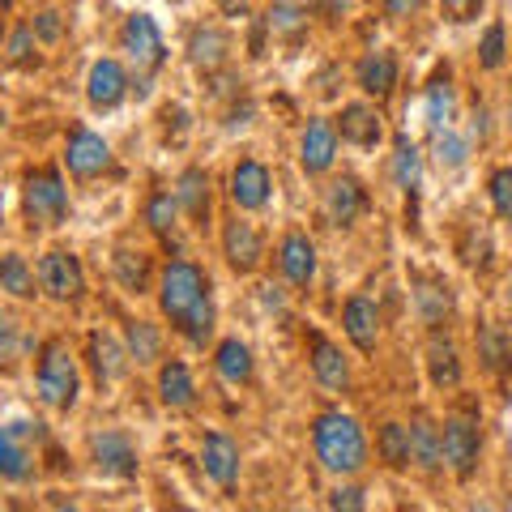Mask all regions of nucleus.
Masks as SVG:
<instances>
[{
    "label": "nucleus",
    "mask_w": 512,
    "mask_h": 512,
    "mask_svg": "<svg viewBox=\"0 0 512 512\" xmlns=\"http://www.w3.org/2000/svg\"><path fill=\"white\" fill-rule=\"evenodd\" d=\"M431 137H436V163L444 171H453V167L466 163V141H461L453 128H444V133H431Z\"/></svg>",
    "instance_id": "obj_36"
},
{
    "label": "nucleus",
    "mask_w": 512,
    "mask_h": 512,
    "mask_svg": "<svg viewBox=\"0 0 512 512\" xmlns=\"http://www.w3.org/2000/svg\"><path fill=\"white\" fill-rule=\"evenodd\" d=\"M419 308H423L427 320H440V312H448V291L440 282H427L419 291Z\"/></svg>",
    "instance_id": "obj_41"
},
{
    "label": "nucleus",
    "mask_w": 512,
    "mask_h": 512,
    "mask_svg": "<svg viewBox=\"0 0 512 512\" xmlns=\"http://www.w3.org/2000/svg\"><path fill=\"white\" fill-rule=\"evenodd\" d=\"M13 342H18V325H13L9 312H0V359H9Z\"/></svg>",
    "instance_id": "obj_44"
},
{
    "label": "nucleus",
    "mask_w": 512,
    "mask_h": 512,
    "mask_svg": "<svg viewBox=\"0 0 512 512\" xmlns=\"http://www.w3.org/2000/svg\"><path fill=\"white\" fill-rule=\"evenodd\" d=\"M158 397H163V406H171V410H188L197 402V384H192V372L180 359L158 367Z\"/></svg>",
    "instance_id": "obj_20"
},
{
    "label": "nucleus",
    "mask_w": 512,
    "mask_h": 512,
    "mask_svg": "<svg viewBox=\"0 0 512 512\" xmlns=\"http://www.w3.org/2000/svg\"><path fill=\"white\" fill-rule=\"evenodd\" d=\"M128 94V73L120 60H94V69L86 77V99L90 107H116L120 99Z\"/></svg>",
    "instance_id": "obj_11"
},
{
    "label": "nucleus",
    "mask_w": 512,
    "mask_h": 512,
    "mask_svg": "<svg viewBox=\"0 0 512 512\" xmlns=\"http://www.w3.org/2000/svg\"><path fill=\"white\" fill-rule=\"evenodd\" d=\"M440 5H444V13H448L453 22H470L474 13L483 9V0H440Z\"/></svg>",
    "instance_id": "obj_43"
},
{
    "label": "nucleus",
    "mask_w": 512,
    "mask_h": 512,
    "mask_svg": "<svg viewBox=\"0 0 512 512\" xmlns=\"http://www.w3.org/2000/svg\"><path fill=\"white\" fill-rule=\"evenodd\" d=\"M188 56H192V64H197V69L214 73L218 64L227 60V35H222V30H214V26H201L197 35H192V43H188Z\"/></svg>",
    "instance_id": "obj_25"
},
{
    "label": "nucleus",
    "mask_w": 512,
    "mask_h": 512,
    "mask_svg": "<svg viewBox=\"0 0 512 512\" xmlns=\"http://www.w3.org/2000/svg\"><path fill=\"white\" fill-rule=\"evenodd\" d=\"M478 346H483V363L491 367V372H504V363L512 359V346L504 342V333L487 325L483 333H478Z\"/></svg>",
    "instance_id": "obj_35"
},
{
    "label": "nucleus",
    "mask_w": 512,
    "mask_h": 512,
    "mask_svg": "<svg viewBox=\"0 0 512 512\" xmlns=\"http://www.w3.org/2000/svg\"><path fill=\"white\" fill-rule=\"evenodd\" d=\"M5 5H9V0H0V9H5Z\"/></svg>",
    "instance_id": "obj_53"
},
{
    "label": "nucleus",
    "mask_w": 512,
    "mask_h": 512,
    "mask_svg": "<svg viewBox=\"0 0 512 512\" xmlns=\"http://www.w3.org/2000/svg\"><path fill=\"white\" fill-rule=\"evenodd\" d=\"M39 402L52 406V410H73L77 402V389H82V376H77V363L69 355V346L60 338H52L43 346V359H39Z\"/></svg>",
    "instance_id": "obj_3"
},
{
    "label": "nucleus",
    "mask_w": 512,
    "mask_h": 512,
    "mask_svg": "<svg viewBox=\"0 0 512 512\" xmlns=\"http://www.w3.org/2000/svg\"><path fill=\"white\" fill-rule=\"evenodd\" d=\"M218 5H222V13H244L248 0H218Z\"/></svg>",
    "instance_id": "obj_47"
},
{
    "label": "nucleus",
    "mask_w": 512,
    "mask_h": 512,
    "mask_svg": "<svg viewBox=\"0 0 512 512\" xmlns=\"http://www.w3.org/2000/svg\"><path fill=\"white\" fill-rule=\"evenodd\" d=\"M94 448V466L111 478H133L137 474V448L133 440L124 436V431H99V436L90 440Z\"/></svg>",
    "instance_id": "obj_9"
},
{
    "label": "nucleus",
    "mask_w": 512,
    "mask_h": 512,
    "mask_svg": "<svg viewBox=\"0 0 512 512\" xmlns=\"http://www.w3.org/2000/svg\"><path fill=\"white\" fill-rule=\"evenodd\" d=\"M380 5L389 9L393 18H410V13H419V5H423V0H380Z\"/></svg>",
    "instance_id": "obj_45"
},
{
    "label": "nucleus",
    "mask_w": 512,
    "mask_h": 512,
    "mask_svg": "<svg viewBox=\"0 0 512 512\" xmlns=\"http://www.w3.org/2000/svg\"><path fill=\"white\" fill-rule=\"evenodd\" d=\"M60 512H77V508H73V504H64V508H60Z\"/></svg>",
    "instance_id": "obj_51"
},
{
    "label": "nucleus",
    "mask_w": 512,
    "mask_h": 512,
    "mask_svg": "<svg viewBox=\"0 0 512 512\" xmlns=\"http://www.w3.org/2000/svg\"><path fill=\"white\" fill-rule=\"evenodd\" d=\"M487 192H491V205H495V214L500 218H512V167H500L491 175V184H487Z\"/></svg>",
    "instance_id": "obj_37"
},
{
    "label": "nucleus",
    "mask_w": 512,
    "mask_h": 512,
    "mask_svg": "<svg viewBox=\"0 0 512 512\" xmlns=\"http://www.w3.org/2000/svg\"><path fill=\"white\" fill-rule=\"evenodd\" d=\"M26 474H30V448H26V440H18L9 427H0V478L22 483Z\"/></svg>",
    "instance_id": "obj_27"
},
{
    "label": "nucleus",
    "mask_w": 512,
    "mask_h": 512,
    "mask_svg": "<svg viewBox=\"0 0 512 512\" xmlns=\"http://www.w3.org/2000/svg\"><path fill=\"white\" fill-rule=\"evenodd\" d=\"M39 286L52 299H60V303L82 299V291H86L82 261H77L73 252H47L43 261H39Z\"/></svg>",
    "instance_id": "obj_7"
},
{
    "label": "nucleus",
    "mask_w": 512,
    "mask_h": 512,
    "mask_svg": "<svg viewBox=\"0 0 512 512\" xmlns=\"http://www.w3.org/2000/svg\"><path fill=\"white\" fill-rule=\"evenodd\" d=\"M355 77H359V90H367V94H376V99H384V94L397 86V60H393L389 52H367V56L359 60Z\"/></svg>",
    "instance_id": "obj_22"
},
{
    "label": "nucleus",
    "mask_w": 512,
    "mask_h": 512,
    "mask_svg": "<svg viewBox=\"0 0 512 512\" xmlns=\"http://www.w3.org/2000/svg\"><path fill=\"white\" fill-rule=\"evenodd\" d=\"M312 372H316V380L325 384V389H346L350 384V363H346V355L338 346H333L329 338H320V333H312Z\"/></svg>",
    "instance_id": "obj_19"
},
{
    "label": "nucleus",
    "mask_w": 512,
    "mask_h": 512,
    "mask_svg": "<svg viewBox=\"0 0 512 512\" xmlns=\"http://www.w3.org/2000/svg\"><path fill=\"white\" fill-rule=\"evenodd\" d=\"M342 141H350V146H359V150H372L376 141L384 137V128H380V116L372 107H363V103H350L342 107Z\"/></svg>",
    "instance_id": "obj_21"
},
{
    "label": "nucleus",
    "mask_w": 512,
    "mask_h": 512,
    "mask_svg": "<svg viewBox=\"0 0 512 512\" xmlns=\"http://www.w3.org/2000/svg\"><path fill=\"white\" fill-rule=\"evenodd\" d=\"M22 201H26V218L39 222V227H60V222L69 218V188H64L60 171H52V167H39L26 175Z\"/></svg>",
    "instance_id": "obj_4"
},
{
    "label": "nucleus",
    "mask_w": 512,
    "mask_h": 512,
    "mask_svg": "<svg viewBox=\"0 0 512 512\" xmlns=\"http://www.w3.org/2000/svg\"><path fill=\"white\" fill-rule=\"evenodd\" d=\"M175 201H180V210H188L197 222H205L210 214V180H205V171H184L180 175V188H175Z\"/></svg>",
    "instance_id": "obj_24"
},
{
    "label": "nucleus",
    "mask_w": 512,
    "mask_h": 512,
    "mask_svg": "<svg viewBox=\"0 0 512 512\" xmlns=\"http://www.w3.org/2000/svg\"><path fill=\"white\" fill-rule=\"evenodd\" d=\"M342 325H346V338L355 342L363 355H372L376 350V338H380V316H376V303L372 299H346V308H342Z\"/></svg>",
    "instance_id": "obj_15"
},
{
    "label": "nucleus",
    "mask_w": 512,
    "mask_h": 512,
    "mask_svg": "<svg viewBox=\"0 0 512 512\" xmlns=\"http://www.w3.org/2000/svg\"><path fill=\"white\" fill-rule=\"evenodd\" d=\"M90 363H94V376L99 384H111L124 376V350L116 338H107V333H90Z\"/></svg>",
    "instance_id": "obj_23"
},
{
    "label": "nucleus",
    "mask_w": 512,
    "mask_h": 512,
    "mask_svg": "<svg viewBox=\"0 0 512 512\" xmlns=\"http://www.w3.org/2000/svg\"><path fill=\"white\" fill-rule=\"evenodd\" d=\"M453 86H448V77H436V82L427 86V124L431 133H444V128H453Z\"/></svg>",
    "instance_id": "obj_31"
},
{
    "label": "nucleus",
    "mask_w": 512,
    "mask_h": 512,
    "mask_svg": "<svg viewBox=\"0 0 512 512\" xmlns=\"http://www.w3.org/2000/svg\"><path fill=\"white\" fill-rule=\"evenodd\" d=\"M64 163L77 180H94V175H103L111 167V150L99 133H90V128H73L69 133V146H64Z\"/></svg>",
    "instance_id": "obj_8"
},
{
    "label": "nucleus",
    "mask_w": 512,
    "mask_h": 512,
    "mask_svg": "<svg viewBox=\"0 0 512 512\" xmlns=\"http://www.w3.org/2000/svg\"><path fill=\"white\" fill-rule=\"evenodd\" d=\"M478 60H483V69H500V64H504V26H500V22H495L487 35H483Z\"/></svg>",
    "instance_id": "obj_39"
},
{
    "label": "nucleus",
    "mask_w": 512,
    "mask_h": 512,
    "mask_svg": "<svg viewBox=\"0 0 512 512\" xmlns=\"http://www.w3.org/2000/svg\"><path fill=\"white\" fill-rule=\"evenodd\" d=\"M419 175H423L419 146H414L410 137H397V146H393V180L402 184L406 192H414V188H419Z\"/></svg>",
    "instance_id": "obj_32"
},
{
    "label": "nucleus",
    "mask_w": 512,
    "mask_h": 512,
    "mask_svg": "<svg viewBox=\"0 0 512 512\" xmlns=\"http://www.w3.org/2000/svg\"><path fill=\"white\" fill-rule=\"evenodd\" d=\"M402 512H423V508H414V504H406V508H402Z\"/></svg>",
    "instance_id": "obj_50"
},
{
    "label": "nucleus",
    "mask_w": 512,
    "mask_h": 512,
    "mask_svg": "<svg viewBox=\"0 0 512 512\" xmlns=\"http://www.w3.org/2000/svg\"><path fill=\"white\" fill-rule=\"evenodd\" d=\"M406 431H410V461H414V466L427 470V474L440 470V466H444V431L431 423L423 410L414 414Z\"/></svg>",
    "instance_id": "obj_13"
},
{
    "label": "nucleus",
    "mask_w": 512,
    "mask_h": 512,
    "mask_svg": "<svg viewBox=\"0 0 512 512\" xmlns=\"http://www.w3.org/2000/svg\"><path fill=\"white\" fill-rule=\"evenodd\" d=\"M363 205H367V197H363L359 180H350V175H342V180H333L325 188V214L333 227H350V222L363 214Z\"/></svg>",
    "instance_id": "obj_18"
},
{
    "label": "nucleus",
    "mask_w": 512,
    "mask_h": 512,
    "mask_svg": "<svg viewBox=\"0 0 512 512\" xmlns=\"http://www.w3.org/2000/svg\"><path fill=\"white\" fill-rule=\"evenodd\" d=\"M124 52H128V64L137 69V77H150L158 64H163V35H158V26L150 13H133V18L124 22Z\"/></svg>",
    "instance_id": "obj_6"
},
{
    "label": "nucleus",
    "mask_w": 512,
    "mask_h": 512,
    "mask_svg": "<svg viewBox=\"0 0 512 512\" xmlns=\"http://www.w3.org/2000/svg\"><path fill=\"white\" fill-rule=\"evenodd\" d=\"M478 453H483L478 414L474 410H453L444 419V461L453 466L457 478H470L478 470Z\"/></svg>",
    "instance_id": "obj_5"
},
{
    "label": "nucleus",
    "mask_w": 512,
    "mask_h": 512,
    "mask_svg": "<svg viewBox=\"0 0 512 512\" xmlns=\"http://www.w3.org/2000/svg\"><path fill=\"white\" fill-rule=\"evenodd\" d=\"M0 291L18 295V299H35V274H30L26 256H18V252L0 256Z\"/></svg>",
    "instance_id": "obj_29"
},
{
    "label": "nucleus",
    "mask_w": 512,
    "mask_h": 512,
    "mask_svg": "<svg viewBox=\"0 0 512 512\" xmlns=\"http://www.w3.org/2000/svg\"><path fill=\"white\" fill-rule=\"evenodd\" d=\"M0 512H5V504H0Z\"/></svg>",
    "instance_id": "obj_54"
},
{
    "label": "nucleus",
    "mask_w": 512,
    "mask_h": 512,
    "mask_svg": "<svg viewBox=\"0 0 512 512\" xmlns=\"http://www.w3.org/2000/svg\"><path fill=\"white\" fill-rule=\"evenodd\" d=\"M470 512H487V508H470Z\"/></svg>",
    "instance_id": "obj_52"
},
{
    "label": "nucleus",
    "mask_w": 512,
    "mask_h": 512,
    "mask_svg": "<svg viewBox=\"0 0 512 512\" xmlns=\"http://www.w3.org/2000/svg\"><path fill=\"white\" fill-rule=\"evenodd\" d=\"M128 350H133L137 363H154L158 359V333H154V325H146V320L128 325Z\"/></svg>",
    "instance_id": "obj_34"
},
{
    "label": "nucleus",
    "mask_w": 512,
    "mask_h": 512,
    "mask_svg": "<svg viewBox=\"0 0 512 512\" xmlns=\"http://www.w3.org/2000/svg\"><path fill=\"white\" fill-rule=\"evenodd\" d=\"M278 265H282L286 282L308 286L316 278V248H312V239L303 231H291L282 239V248H278Z\"/></svg>",
    "instance_id": "obj_16"
},
{
    "label": "nucleus",
    "mask_w": 512,
    "mask_h": 512,
    "mask_svg": "<svg viewBox=\"0 0 512 512\" xmlns=\"http://www.w3.org/2000/svg\"><path fill=\"white\" fill-rule=\"evenodd\" d=\"M329 508H333V512H367V495H363V487H355V483H342V487H333Z\"/></svg>",
    "instance_id": "obj_38"
},
{
    "label": "nucleus",
    "mask_w": 512,
    "mask_h": 512,
    "mask_svg": "<svg viewBox=\"0 0 512 512\" xmlns=\"http://www.w3.org/2000/svg\"><path fill=\"white\" fill-rule=\"evenodd\" d=\"M299 26H303V13L295 5H286V0L269 5V30H286V35H295Z\"/></svg>",
    "instance_id": "obj_40"
},
{
    "label": "nucleus",
    "mask_w": 512,
    "mask_h": 512,
    "mask_svg": "<svg viewBox=\"0 0 512 512\" xmlns=\"http://www.w3.org/2000/svg\"><path fill=\"white\" fill-rule=\"evenodd\" d=\"M231 201L239 210H261L269 201V171L265 163H256V158H244L235 171H231Z\"/></svg>",
    "instance_id": "obj_14"
},
{
    "label": "nucleus",
    "mask_w": 512,
    "mask_h": 512,
    "mask_svg": "<svg viewBox=\"0 0 512 512\" xmlns=\"http://www.w3.org/2000/svg\"><path fill=\"white\" fill-rule=\"evenodd\" d=\"M222 252H227L231 269H239V274H252V269L261 265V256H265V244H261V235H256L252 222L231 218L227 227H222Z\"/></svg>",
    "instance_id": "obj_10"
},
{
    "label": "nucleus",
    "mask_w": 512,
    "mask_h": 512,
    "mask_svg": "<svg viewBox=\"0 0 512 512\" xmlns=\"http://www.w3.org/2000/svg\"><path fill=\"white\" fill-rule=\"evenodd\" d=\"M175 218H180V201H175L171 192H154L146 201V222H150L154 235H167L175 227Z\"/></svg>",
    "instance_id": "obj_33"
},
{
    "label": "nucleus",
    "mask_w": 512,
    "mask_h": 512,
    "mask_svg": "<svg viewBox=\"0 0 512 512\" xmlns=\"http://www.w3.org/2000/svg\"><path fill=\"white\" fill-rule=\"evenodd\" d=\"M39 35H43V39H56V35H60L56 13H39Z\"/></svg>",
    "instance_id": "obj_46"
},
{
    "label": "nucleus",
    "mask_w": 512,
    "mask_h": 512,
    "mask_svg": "<svg viewBox=\"0 0 512 512\" xmlns=\"http://www.w3.org/2000/svg\"><path fill=\"white\" fill-rule=\"evenodd\" d=\"M312 448H316V461L325 466L329 474H359L367 466V440H363V427L350 419L342 410H325L320 419L312 423Z\"/></svg>",
    "instance_id": "obj_2"
},
{
    "label": "nucleus",
    "mask_w": 512,
    "mask_h": 512,
    "mask_svg": "<svg viewBox=\"0 0 512 512\" xmlns=\"http://www.w3.org/2000/svg\"><path fill=\"white\" fill-rule=\"evenodd\" d=\"M376 448H380V461L389 470H406L410 466V431L402 423H384L380 436H376Z\"/></svg>",
    "instance_id": "obj_30"
},
{
    "label": "nucleus",
    "mask_w": 512,
    "mask_h": 512,
    "mask_svg": "<svg viewBox=\"0 0 512 512\" xmlns=\"http://www.w3.org/2000/svg\"><path fill=\"white\" fill-rule=\"evenodd\" d=\"M333 158H338V133H333L325 120L308 124V133H303V141H299V163H303V171L320 175V171L333 167Z\"/></svg>",
    "instance_id": "obj_17"
},
{
    "label": "nucleus",
    "mask_w": 512,
    "mask_h": 512,
    "mask_svg": "<svg viewBox=\"0 0 512 512\" xmlns=\"http://www.w3.org/2000/svg\"><path fill=\"white\" fill-rule=\"evenodd\" d=\"M218 376L231 380V384H248L252 380V350L239 338H227L218 346Z\"/></svg>",
    "instance_id": "obj_28"
},
{
    "label": "nucleus",
    "mask_w": 512,
    "mask_h": 512,
    "mask_svg": "<svg viewBox=\"0 0 512 512\" xmlns=\"http://www.w3.org/2000/svg\"><path fill=\"white\" fill-rule=\"evenodd\" d=\"M504 303H508V316H512V282H508V299Z\"/></svg>",
    "instance_id": "obj_48"
},
{
    "label": "nucleus",
    "mask_w": 512,
    "mask_h": 512,
    "mask_svg": "<svg viewBox=\"0 0 512 512\" xmlns=\"http://www.w3.org/2000/svg\"><path fill=\"white\" fill-rule=\"evenodd\" d=\"M201 466H205V474H210L218 487L231 491L239 483V448H235V440L222 436V431L205 436V444H201Z\"/></svg>",
    "instance_id": "obj_12"
},
{
    "label": "nucleus",
    "mask_w": 512,
    "mask_h": 512,
    "mask_svg": "<svg viewBox=\"0 0 512 512\" xmlns=\"http://www.w3.org/2000/svg\"><path fill=\"white\" fill-rule=\"evenodd\" d=\"M158 308L184 333L192 346H205L214 333V299H210V278L192 261H171L158 282Z\"/></svg>",
    "instance_id": "obj_1"
},
{
    "label": "nucleus",
    "mask_w": 512,
    "mask_h": 512,
    "mask_svg": "<svg viewBox=\"0 0 512 512\" xmlns=\"http://www.w3.org/2000/svg\"><path fill=\"white\" fill-rule=\"evenodd\" d=\"M30 56H35V30H30V26H18V30H13V39H9V60L26 64Z\"/></svg>",
    "instance_id": "obj_42"
},
{
    "label": "nucleus",
    "mask_w": 512,
    "mask_h": 512,
    "mask_svg": "<svg viewBox=\"0 0 512 512\" xmlns=\"http://www.w3.org/2000/svg\"><path fill=\"white\" fill-rule=\"evenodd\" d=\"M171 512H197V508H184V504H175V508H171Z\"/></svg>",
    "instance_id": "obj_49"
},
{
    "label": "nucleus",
    "mask_w": 512,
    "mask_h": 512,
    "mask_svg": "<svg viewBox=\"0 0 512 512\" xmlns=\"http://www.w3.org/2000/svg\"><path fill=\"white\" fill-rule=\"evenodd\" d=\"M427 372H431V384L436 389H457L461 384V363H457V350L431 338V350H427Z\"/></svg>",
    "instance_id": "obj_26"
}]
</instances>
